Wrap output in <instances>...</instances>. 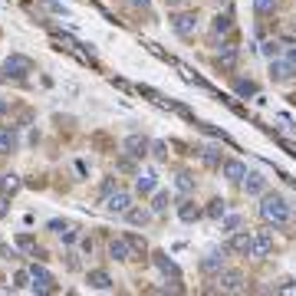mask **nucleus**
Here are the masks:
<instances>
[{
	"label": "nucleus",
	"instance_id": "obj_1",
	"mask_svg": "<svg viewBox=\"0 0 296 296\" xmlns=\"http://www.w3.org/2000/svg\"><path fill=\"white\" fill-rule=\"evenodd\" d=\"M260 214H263V220H270L276 227H286L290 224V204H286L283 194H263Z\"/></svg>",
	"mask_w": 296,
	"mask_h": 296
},
{
	"label": "nucleus",
	"instance_id": "obj_2",
	"mask_svg": "<svg viewBox=\"0 0 296 296\" xmlns=\"http://www.w3.org/2000/svg\"><path fill=\"white\" fill-rule=\"evenodd\" d=\"M33 73V59L30 56H20V53H10L7 63H3V76H13V79H23Z\"/></svg>",
	"mask_w": 296,
	"mask_h": 296
},
{
	"label": "nucleus",
	"instance_id": "obj_3",
	"mask_svg": "<svg viewBox=\"0 0 296 296\" xmlns=\"http://www.w3.org/2000/svg\"><path fill=\"white\" fill-rule=\"evenodd\" d=\"M217 286L224 293H241L243 290V273L241 270H224V273L217 276Z\"/></svg>",
	"mask_w": 296,
	"mask_h": 296
},
{
	"label": "nucleus",
	"instance_id": "obj_4",
	"mask_svg": "<svg viewBox=\"0 0 296 296\" xmlns=\"http://www.w3.org/2000/svg\"><path fill=\"white\" fill-rule=\"evenodd\" d=\"M171 27H175V33L178 36H194V30H197V17L194 13H178V17H171Z\"/></svg>",
	"mask_w": 296,
	"mask_h": 296
},
{
	"label": "nucleus",
	"instance_id": "obj_5",
	"mask_svg": "<svg viewBox=\"0 0 296 296\" xmlns=\"http://www.w3.org/2000/svg\"><path fill=\"white\" fill-rule=\"evenodd\" d=\"M129 204H132V197L125 194V191H109V194H106V211H109V214H125Z\"/></svg>",
	"mask_w": 296,
	"mask_h": 296
},
{
	"label": "nucleus",
	"instance_id": "obj_6",
	"mask_svg": "<svg viewBox=\"0 0 296 296\" xmlns=\"http://www.w3.org/2000/svg\"><path fill=\"white\" fill-rule=\"evenodd\" d=\"M27 276L33 280V290H36V293H50V290H53V276H50V270H43V267H30Z\"/></svg>",
	"mask_w": 296,
	"mask_h": 296
},
{
	"label": "nucleus",
	"instance_id": "obj_7",
	"mask_svg": "<svg viewBox=\"0 0 296 296\" xmlns=\"http://www.w3.org/2000/svg\"><path fill=\"white\" fill-rule=\"evenodd\" d=\"M270 250H273V234L270 230H260L250 243V257H267Z\"/></svg>",
	"mask_w": 296,
	"mask_h": 296
},
{
	"label": "nucleus",
	"instance_id": "obj_8",
	"mask_svg": "<svg viewBox=\"0 0 296 296\" xmlns=\"http://www.w3.org/2000/svg\"><path fill=\"white\" fill-rule=\"evenodd\" d=\"M250 243H253L250 234H234V237L227 241V250L237 253V257H250Z\"/></svg>",
	"mask_w": 296,
	"mask_h": 296
},
{
	"label": "nucleus",
	"instance_id": "obj_9",
	"mask_svg": "<svg viewBox=\"0 0 296 296\" xmlns=\"http://www.w3.org/2000/svg\"><path fill=\"white\" fill-rule=\"evenodd\" d=\"M122 145H125V152H129L132 158H145V155H148V138H145V135H129Z\"/></svg>",
	"mask_w": 296,
	"mask_h": 296
},
{
	"label": "nucleus",
	"instance_id": "obj_10",
	"mask_svg": "<svg viewBox=\"0 0 296 296\" xmlns=\"http://www.w3.org/2000/svg\"><path fill=\"white\" fill-rule=\"evenodd\" d=\"M243 175H247V164H243V161H237V158L224 161V178H227V181L237 185V181H243Z\"/></svg>",
	"mask_w": 296,
	"mask_h": 296
},
{
	"label": "nucleus",
	"instance_id": "obj_11",
	"mask_svg": "<svg viewBox=\"0 0 296 296\" xmlns=\"http://www.w3.org/2000/svg\"><path fill=\"white\" fill-rule=\"evenodd\" d=\"M296 69H293V63H280V59H270V76L276 79V82H286V79L293 76Z\"/></svg>",
	"mask_w": 296,
	"mask_h": 296
},
{
	"label": "nucleus",
	"instance_id": "obj_12",
	"mask_svg": "<svg viewBox=\"0 0 296 296\" xmlns=\"http://www.w3.org/2000/svg\"><path fill=\"white\" fill-rule=\"evenodd\" d=\"M217 66H220V69H234V66H237V46H234V43L220 46V53H217Z\"/></svg>",
	"mask_w": 296,
	"mask_h": 296
},
{
	"label": "nucleus",
	"instance_id": "obj_13",
	"mask_svg": "<svg viewBox=\"0 0 296 296\" xmlns=\"http://www.w3.org/2000/svg\"><path fill=\"white\" fill-rule=\"evenodd\" d=\"M243 188H247V194H263L267 191V178L263 175H243Z\"/></svg>",
	"mask_w": 296,
	"mask_h": 296
},
{
	"label": "nucleus",
	"instance_id": "obj_14",
	"mask_svg": "<svg viewBox=\"0 0 296 296\" xmlns=\"http://www.w3.org/2000/svg\"><path fill=\"white\" fill-rule=\"evenodd\" d=\"M17 148V132L13 129H0V155H10Z\"/></svg>",
	"mask_w": 296,
	"mask_h": 296
},
{
	"label": "nucleus",
	"instance_id": "obj_15",
	"mask_svg": "<svg viewBox=\"0 0 296 296\" xmlns=\"http://www.w3.org/2000/svg\"><path fill=\"white\" fill-rule=\"evenodd\" d=\"M89 286H92V290H112V280H109L106 270H92V273H89Z\"/></svg>",
	"mask_w": 296,
	"mask_h": 296
},
{
	"label": "nucleus",
	"instance_id": "obj_16",
	"mask_svg": "<svg viewBox=\"0 0 296 296\" xmlns=\"http://www.w3.org/2000/svg\"><path fill=\"white\" fill-rule=\"evenodd\" d=\"M155 267H158L164 276H175V280H178V267L168 260V253H155Z\"/></svg>",
	"mask_w": 296,
	"mask_h": 296
},
{
	"label": "nucleus",
	"instance_id": "obj_17",
	"mask_svg": "<svg viewBox=\"0 0 296 296\" xmlns=\"http://www.w3.org/2000/svg\"><path fill=\"white\" fill-rule=\"evenodd\" d=\"M178 217L185 220V224H194V220L201 217V211H197L194 204H191V201H185V204H181V208H178Z\"/></svg>",
	"mask_w": 296,
	"mask_h": 296
},
{
	"label": "nucleus",
	"instance_id": "obj_18",
	"mask_svg": "<svg viewBox=\"0 0 296 296\" xmlns=\"http://www.w3.org/2000/svg\"><path fill=\"white\" fill-rule=\"evenodd\" d=\"M109 257H112V260H132V257H129V243H125V241H112Z\"/></svg>",
	"mask_w": 296,
	"mask_h": 296
},
{
	"label": "nucleus",
	"instance_id": "obj_19",
	"mask_svg": "<svg viewBox=\"0 0 296 296\" xmlns=\"http://www.w3.org/2000/svg\"><path fill=\"white\" fill-rule=\"evenodd\" d=\"M0 191H3V194H17V191H20V178L17 175H3L0 178Z\"/></svg>",
	"mask_w": 296,
	"mask_h": 296
},
{
	"label": "nucleus",
	"instance_id": "obj_20",
	"mask_svg": "<svg viewBox=\"0 0 296 296\" xmlns=\"http://www.w3.org/2000/svg\"><path fill=\"white\" fill-rule=\"evenodd\" d=\"M220 263H224V257H220V253H211V257H204V260H201V270H204V273H217Z\"/></svg>",
	"mask_w": 296,
	"mask_h": 296
},
{
	"label": "nucleus",
	"instance_id": "obj_21",
	"mask_svg": "<svg viewBox=\"0 0 296 296\" xmlns=\"http://www.w3.org/2000/svg\"><path fill=\"white\" fill-rule=\"evenodd\" d=\"M125 217H129V224H138V227H145L152 214H148V211H135V208H129V211H125Z\"/></svg>",
	"mask_w": 296,
	"mask_h": 296
},
{
	"label": "nucleus",
	"instance_id": "obj_22",
	"mask_svg": "<svg viewBox=\"0 0 296 296\" xmlns=\"http://www.w3.org/2000/svg\"><path fill=\"white\" fill-rule=\"evenodd\" d=\"M201 158H204L211 168H217V164H220V152L214 148V145H204V148H201Z\"/></svg>",
	"mask_w": 296,
	"mask_h": 296
},
{
	"label": "nucleus",
	"instance_id": "obj_23",
	"mask_svg": "<svg viewBox=\"0 0 296 296\" xmlns=\"http://www.w3.org/2000/svg\"><path fill=\"white\" fill-rule=\"evenodd\" d=\"M155 188H158L155 175H142V178H138V194H152Z\"/></svg>",
	"mask_w": 296,
	"mask_h": 296
},
{
	"label": "nucleus",
	"instance_id": "obj_24",
	"mask_svg": "<svg viewBox=\"0 0 296 296\" xmlns=\"http://www.w3.org/2000/svg\"><path fill=\"white\" fill-rule=\"evenodd\" d=\"M234 92H237V96H253L257 86H253L250 79H237V82H234Z\"/></svg>",
	"mask_w": 296,
	"mask_h": 296
},
{
	"label": "nucleus",
	"instance_id": "obj_25",
	"mask_svg": "<svg viewBox=\"0 0 296 296\" xmlns=\"http://www.w3.org/2000/svg\"><path fill=\"white\" fill-rule=\"evenodd\" d=\"M253 10L260 13V17H267V13L276 10V0H253Z\"/></svg>",
	"mask_w": 296,
	"mask_h": 296
},
{
	"label": "nucleus",
	"instance_id": "obj_26",
	"mask_svg": "<svg viewBox=\"0 0 296 296\" xmlns=\"http://www.w3.org/2000/svg\"><path fill=\"white\" fill-rule=\"evenodd\" d=\"M263 56L276 59V56H280V40H267V43H263Z\"/></svg>",
	"mask_w": 296,
	"mask_h": 296
},
{
	"label": "nucleus",
	"instance_id": "obj_27",
	"mask_svg": "<svg viewBox=\"0 0 296 296\" xmlns=\"http://www.w3.org/2000/svg\"><path fill=\"white\" fill-rule=\"evenodd\" d=\"M208 217H214V220L224 217V201H211L208 204Z\"/></svg>",
	"mask_w": 296,
	"mask_h": 296
},
{
	"label": "nucleus",
	"instance_id": "obj_28",
	"mask_svg": "<svg viewBox=\"0 0 296 296\" xmlns=\"http://www.w3.org/2000/svg\"><path fill=\"white\" fill-rule=\"evenodd\" d=\"M230 30V17H214V33H227Z\"/></svg>",
	"mask_w": 296,
	"mask_h": 296
},
{
	"label": "nucleus",
	"instance_id": "obj_29",
	"mask_svg": "<svg viewBox=\"0 0 296 296\" xmlns=\"http://www.w3.org/2000/svg\"><path fill=\"white\" fill-rule=\"evenodd\" d=\"M125 243H129V247H132V250H135V253H145V250H148V247H145V241H142V237H129V241H125Z\"/></svg>",
	"mask_w": 296,
	"mask_h": 296
},
{
	"label": "nucleus",
	"instance_id": "obj_30",
	"mask_svg": "<svg viewBox=\"0 0 296 296\" xmlns=\"http://www.w3.org/2000/svg\"><path fill=\"white\" fill-rule=\"evenodd\" d=\"M152 208H155V214H161V211L168 208V194H155V204H152Z\"/></svg>",
	"mask_w": 296,
	"mask_h": 296
},
{
	"label": "nucleus",
	"instance_id": "obj_31",
	"mask_svg": "<svg viewBox=\"0 0 296 296\" xmlns=\"http://www.w3.org/2000/svg\"><path fill=\"white\" fill-rule=\"evenodd\" d=\"M237 227H241V217H237V214H230V217L224 220V230H227V234H234Z\"/></svg>",
	"mask_w": 296,
	"mask_h": 296
},
{
	"label": "nucleus",
	"instance_id": "obj_32",
	"mask_svg": "<svg viewBox=\"0 0 296 296\" xmlns=\"http://www.w3.org/2000/svg\"><path fill=\"white\" fill-rule=\"evenodd\" d=\"M178 188H181V191H191V188H194L191 175H178Z\"/></svg>",
	"mask_w": 296,
	"mask_h": 296
},
{
	"label": "nucleus",
	"instance_id": "obj_33",
	"mask_svg": "<svg viewBox=\"0 0 296 296\" xmlns=\"http://www.w3.org/2000/svg\"><path fill=\"white\" fill-rule=\"evenodd\" d=\"M152 148H155V158H158V161H164V158H168V152H164V142H155Z\"/></svg>",
	"mask_w": 296,
	"mask_h": 296
},
{
	"label": "nucleus",
	"instance_id": "obj_34",
	"mask_svg": "<svg viewBox=\"0 0 296 296\" xmlns=\"http://www.w3.org/2000/svg\"><path fill=\"white\" fill-rule=\"evenodd\" d=\"M59 237H63L66 243H73V241H76V230H66V227H63V230H59Z\"/></svg>",
	"mask_w": 296,
	"mask_h": 296
},
{
	"label": "nucleus",
	"instance_id": "obj_35",
	"mask_svg": "<svg viewBox=\"0 0 296 296\" xmlns=\"http://www.w3.org/2000/svg\"><path fill=\"white\" fill-rule=\"evenodd\" d=\"M17 243H20V247H33V237H30V234H20V237H17Z\"/></svg>",
	"mask_w": 296,
	"mask_h": 296
},
{
	"label": "nucleus",
	"instance_id": "obj_36",
	"mask_svg": "<svg viewBox=\"0 0 296 296\" xmlns=\"http://www.w3.org/2000/svg\"><path fill=\"white\" fill-rule=\"evenodd\" d=\"M109 191H115V181H112V178H109V181H102V197L109 194Z\"/></svg>",
	"mask_w": 296,
	"mask_h": 296
},
{
	"label": "nucleus",
	"instance_id": "obj_37",
	"mask_svg": "<svg viewBox=\"0 0 296 296\" xmlns=\"http://www.w3.org/2000/svg\"><path fill=\"white\" fill-rule=\"evenodd\" d=\"M280 293H296V283H283L280 286Z\"/></svg>",
	"mask_w": 296,
	"mask_h": 296
},
{
	"label": "nucleus",
	"instance_id": "obj_38",
	"mask_svg": "<svg viewBox=\"0 0 296 296\" xmlns=\"http://www.w3.org/2000/svg\"><path fill=\"white\" fill-rule=\"evenodd\" d=\"M286 59H290V63L296 66V46H290V53H286Z\"/></svg>",
	"mask_w": 296,
	"mask_h": 296
},
{
	"label": "nucleus",
	"instance_id": "obj_39",
	"mask_svg": "<svg viewBox=\"0 0 296 296\" xmlns=\"http://www.w3.org/2000/svg\"><path fill=\"white\" fill-rule=\"evenodd\" d=\"M7 214V197H0V217Z\"/></svg>",
	"mask_w": 296,
	"mask_h": 296
},
{
	"label": "nucleus",
	"instance_id": "obj_40",
	"mask_svg": "<svg viewBox=\"0 0 296 296\" xmlns=\"http://www.w3.org/2000/svg\"><path fill=\"white\" fill-rule=\"evenodd\" d=\"M168 3H171V7H185L188 0H168Z\"/></svg>",
	"mask_w": 296,
	"mask_h": 296
},
{
	"label": "nucleus",
	"instance_id": "obj_41",
	"mask_svg": "<svg viewBox=\"0 0 296 296\" xmlns=\"http://www.w3.org/2000/svg\"><path fill=\"white\" fill-rule=\"evenodd\" d=\"M132 3H142V7H148V0H132Z\"/></svg>",
	"mask_w": 296,
	"mask_h": 296
},
{
	"label": "nucleus",
	"instance_id": "obj_42",
	"mask_svg": "<svg viewBox=\"0 0 296 296\" xmlns=\"http://www.w3.org/2000/svg\"><path fill=\"white\" fill-rule=\"evenodd\" d=\"M3 79H7V76H3V73H0V82H3Z\"/></svg>",
	"mask_w": 296,
	"mask_h": 296
}]
</instances>
